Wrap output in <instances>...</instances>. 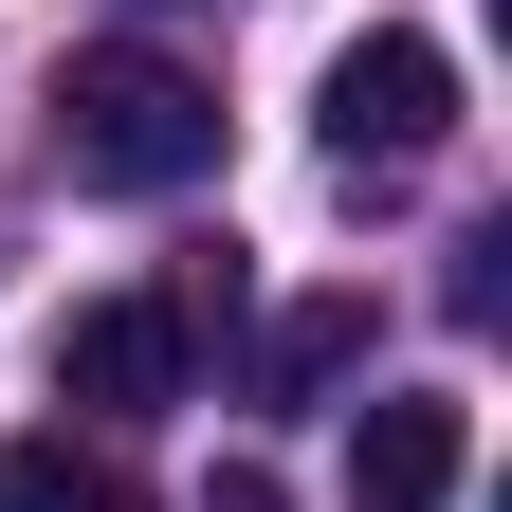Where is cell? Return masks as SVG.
<instances>
[{
  "label": "cell",
  "instance_id": "obj_1",
  "mask_svg": "<svg viewBox=\"0 0 512 512\" xmlns=\"http://www.w3.org/2000/svg\"><path fill=\"white\" fill-rule=\"evenodd\" d=\"M55 165H74L92 202H183V183L220 165V92L183 74V55L110 37V55H74V74H55Z\"/></svg>",
  "mask_w": 512,
  "mask_h": 512
},
{
  "label": "cell",
  "instance_id": "obj_2",
  "mask_svg": "<svg viewBox=\"0 0 512 512\" xmlns=\"http://www.w3.org/2000/svg\"><path fill=\"white\" fill-rule=\"evenodd\" d=\"M311 128H330L348 183H403V165H439V128H458V55L384 19V37H348L330 74H311Z\"/></svg>",
  "mask_w": 512,
  "mask_h": 512
},
{
  "label": "cell",
  "instance_id": "obj_3",
  "mask_svg": "<svg viewBox=\"0 0 512 512\" xmlns=\"http://www.w3.org/2000/svg\"><path fill=\"white\" fill-rule=\"evenodd\" d=\"M55 403H92V421H165V403H183V311H165V293H92L74 330H55Z\"/></svg>",
  "mask_w": 512,
  "mask_h": 512
},
{
  "label": "cell",
  "instance_id": "obj_4",
  "mask_svg": "<svg viewBox=\"0 0 512 512\" xmlns=\"http://www.w3.org/2000/svg\"><path fill=\"white\" fill-rule=\"evenodd\" d=\"M458 458H476L458 403H366L348 421V494L366 512H458Z\"/></svg>",
  "mask_w": 512,
  "mask_h": 512
},
{
  "label": "cell",
  "instance_id": "obj_5",
  "mask_svg": "<svg viewBox=\"0 0 512 512\" xmlns=\"http://www.w3.org/2000/svg\"><path fill=\"white\" fill-rule=\"evenodd\" d=\"M0 512H147L110 439H0Z\"/></svg>",
  "mask_w": 512,
  "mask_h": 512
},
{
  "label": "cell",
  "instance_id": "obj_6",
  "mask_svg": "<svg viewBox=\"0 0 512 512\" xmlns=\"http://www.w3.org/2000/svg\"><path fill=\"white\" fill-rule=\"evenodd\" d=\"M348 366H366V293H293L275 348H256V384H275V403H330Z\"/></svg>",
  "mask_w": 512,
  "mask_h": 512
},
{
  "label": "cell",
  "instance_id": "obj_7",
  "mask_svg": "<svg viewBox=\"0 0 512 512\" xmlns=\"http://www.w3.org/2000/svg\"><path fill=\"white\" fill-rule=\"evenodd\" d=\"M202 512H293V494H275V476H220V494H202Z\"/></svg>",
  "mask_w": 512,
  "mask_h": 512
}]
</instances>
